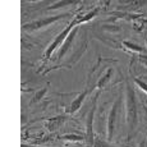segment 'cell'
I'll list each match as a JSON object with an SVG mask.
<instances>
[{
    "mask_svg": "<svg viewBox=\"0 0 147 147\" xmlns=\"http://www.w3.org/2000/svg\"><path fill=\"white\" fill-rule=\"evenodd\" d=\"M127 123H128L129 136H132L137 127V101H136V92L131 82L127 81Z\"/></svg>",
    "mask_w": 147,
    "mask_h": 147,
    "instance_id": "1",
    "label": "cell"
},
{
    "mask_svg": "<svg viewBox=\"0 0 147 147\" xmlns=\"http://www.w3.org/2000/svg\"><path fill=\"white\" fill-rule=\"evenodd\" d=\"M121 102V97H119L117 101L114 102L111 110L109 114V120H107V140H111L115 132V127H117V118H118V109L120 106Z\"/></svg>",
    "mask_w": 147,
    "mask_h": 147,
    "instance_id": "2",
    "label": "cell"
},
{
    "mask_svg": "<svg viewBox=\"0 0 147 147\" xmlns=\"http://www.w3.org/2000/svg\"><path fill=\"white\" fill-rule=\"evenodd\" d=\"M80 23H81V19H76V18L73 19V21H72V23H69V26H68V27L65 28V30H64L63 32H61L60 35L58 36V38H56V40L53 42V45H51V46H50L49 49H47V51H46V54H45V56H46V58H50V55H51V53H53L54 50L56 49V47L59 46V45L61 44V42H63L64 40H65V38H67L68 33L70 32V30H72V28H73V26H74V24H80Z\"/></svg>",
    "mask_w": 147,
    "mask_h": 147,
    "instance_id": "3",
    "label": "cell"
},
{
    "mask_svg": "<svg viewBox=\"0 0 147 147\" xmlns=\"http://www.w3.org/2000/svg\"><path fill=\"white\" fill-rule=\"evenodd\" d=\"M67 17V14H60V16H55V17H49V18H45V19H40V21H36L32 22V23H28L23 26V30L27 31H33V30H38V28H42L45 26H49V24L54 23V22L59 21V19L64 18Z\"/></svg>",
    "mask_w": 147,
    "mask_h": 147,
    "instance_id": "4",
    "label": "cell"
},
{
    "mask_svg": "<svg viewBox=\"0 0 147 147\" xmlns=\"http://www.w3.org/2000/svg\"><path fill=\"white\" fill-rule=\"evenodd\" d=\"M95 109H96V101H94V106L90 110L88 117H87V133H86V140L90 145L95 143V134H94V117H95Z\"/></svg>",
    "mask_w": 147,
    "mask_h": 147,
    "instance_id": "5",
    "label": "cell"
},
{
    "mask_svg": "<svg viewBox=\"0 0 147 147\" xmlns=\"http://www.w3.org/2000/svg\"><path fill=\"white\" fill-rule=\"evenodd\" d=\"M76 33H77V30H73L72 32H70V35L68 36L67 41H65V42H64V44H63V46H61L60 51H59V58H61V56H64V54H65V53H67V50L69 49V46H70V44H72L73 38H74Z\"/></svg>",
    "mask_w": 147,
    "mask_h": 147,
    "instance_id": "6",
    "label": "cell"
},
{
    "mask_svg": "<svg viewBox=\"0 0 147 147\" xmlns=\"http://www.w3.org/2000/svg\"><path fill=\"white\" fill-rule=\"evenodd\" d=\"M87 94H88V91H87V90H84V91L82 92V94L78 96V97L76 98L74 101H73V102H72V106H70V113H74V111H77V110L80 109L81 105H82V101L84 100V97L87 96Z\"/></svg>",
    "mask_w": 147,
    "mask_h": 147,
    "instance_id": "7",
    "label": "cell"
},
{
    "mask_svg": "<svg viewBox=\"0 0 147 147\" xmlns=\"http://www.w3.org/2000/svg\"><path fill=\"white\" fill-rule=\"evenodd\" d=\"M63 121H64V117H56V118H54V119H50L49 123H54V125L50 129L53 131V129H55V128H59V125H60Z\"/></svg>",
    "mask_w": 147,
    "mask_h": 147,
    "instance_id": "8",
    "label": "cell"
},
{
    "mask_svg": "<svg viewBox=\"0 0 147 147\" xmlns=\"http://www.w3.org/2000/svg\"><path fill=\"white\" fill-rule=\"evenodd\" d=\"M72 3H74V1H72V0H67V1H59V3H56V4H54V5H50L49 9H50V10L58 9V8L65 7V5H69V4H72Z\"/></svg>",
    "mask_w": 147,
    "mask_h": 147,
    "instance_id": "9",
    "label": "cell"
},
{
    "mask_svg": "<svg viewBox=\"0 0 147 147\" xmlns=\"http://www.w3.org/2000/svg\"><path fill=\"white\" fill-rule=\"evenodd\" d=\"M111 72H113V70H111V69H109V70H107V73H106V74L104 76V77L101 78L100 81H98V83H97V87H98V88H101V87H104V84H105L106 82L109 81V78H110V74H111Z\"/></svg>",
    "mask_w": 147,
    "mask_h": 147,
    "instance_id": "10",
    "label": "cell"
},
{
    "mask_svg": "<svg viewBox=\"0 0 147 147\" xmlns=\"http://www.w3.org/2000/svg\"><path fill=\"white\" fill-rule=\"evenodd\" d=\"M123 45H125L128 49H131V50H133V51H143V49L141 46H137V45H134V44H131V42H127V41H124L123 42Z\"/></svg>",
    "mask_w": 147,
    "mask_h": 147,
    "instance_id": "11",
    "label": "cell"
},
{
    "mask_svg": "<svg viewBox=\"0 0 147 147\" xmlns=\"http://www.w3.org/2000/svg\"><path fill=\"white\" fill-rule=\"evenodd\" d=\"M94 146L95 147H113L111 145H109L107 142H105V141H102V140H100V138H96Z\"/></svg>",
    "mask_w": 147,
    "mask_h": 147,
    "instance_id": "12",
    "label": "cell"
},
{
    "mask_svg": "<svg viewBox=\"0 0 147 147\" xmlns=\"http://www.w3.org/2000/svg\"><path fill=\"white\" fill-rule=\"evenodd\" d=\"M64 140H68V141H82L83 137H80V136H64Z\"/></svg>",
    "mask_w": 147,
    "mask_h": 147,
    "instance_id": "13",
    "label": "cell"
},
{
    "mask_svg": "<svg viewBox=\"0 0 147 147\" xmlns=\"http://www.w3.org/2000/svg\"><path fill=\"white\" fill-rule=\"evenodd\" d=\"M134 83H136V84H138V86H140L141 88L143 90V91H146V92H147V84L145 83V82H142L141 80H138V78H136V80H134Z\"/></svg>",
    "mask_w": 147,
    "mask_h": 147,
    "instance_id": "14",
    "label": "cell"
},
{
    "mask_svg": "<svg viewBox=\"0 0 147 147\" xmlns=\"http://www.w3.org/2000/svg\"><path fill=\"white\" fill-rule=\"evenodd\" d=\"M46 91H47L46 88H42L40 92H37V94H36V97L33 98V101H35V102H36V101H38V100H40V98L42 97V96H44L45 94H46Z\"/></svg>",
    "mask_w": 147,
    "mask_h": 147,
    "instance_id": "15",
    "label": "cell"
},
{
    "mask_svg": "<svg viewBox=\"0 0 147 147\" xmlns=\"http://www.w3.org/2000/svg\"><path fill=\"white\" fill-rule=\"evenodd\" d=\"M141 61L147 67V56H141Z\"/></svg>",
    "mask_w": 147,
    "mask_h": 147,
    "instance_id": "16",
    "label": "cell"
}]
</instances>
